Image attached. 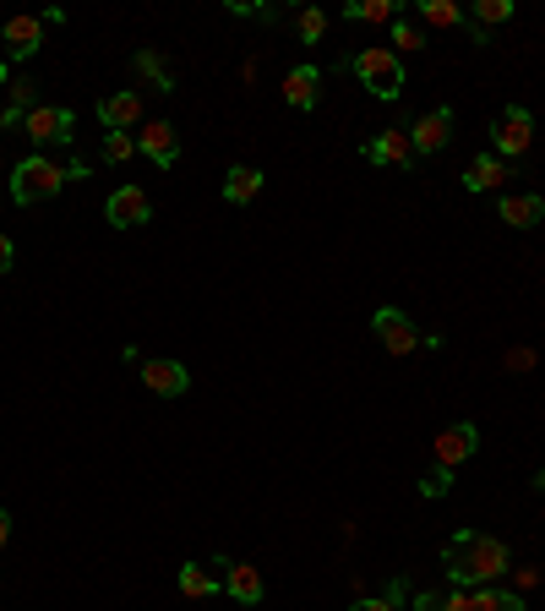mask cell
Wrapping results in <instances>:
<instances>
[{
	"mask_svg": "<svg viewBox=\"0 0 545 611\" xmlns=\"http://www.w3.org/2000/svg\"><path fill=\"white\" fill-rule=\"evenodd\" d=\"M442 563H447V579L458 590H475V585H497L513 563H508V546L497 535H480V530H458L447 546H442Z\"/></svg>",
	"mask_w": 545,
	"mask_h": 611,
	"instance_id": "cell-1",
	"label": "cell"
},
{
	"mask_svg": "<svg viewBox=\"0 0 545 611\" xmlns=\"http://www.w3.org/2000/svg\"><path fill=\"white\" fill-rule=\"evenodd\" d=\"M349 71H355L382 104L404 99V55H399L393 44H371V49H360V55L349 60Z\"/></svg>",
	"mask_w": 545,
	"mask_h": 611,
	"instance_id": "cell-2",
	"label": "cell"
},
{
	"mask_svg": "<svg viewBox=\"0 0 545 611\" xmlns=\"http://www.w3.org/2000/svg\"><path fill=\"white\" fill-rule=\"evenodd\" d=\"M71 175L49 158V153H33V158H22L16 169H11V202H22V208H33V202H49L60 186H66Z\"/></svg>",
	"mask_w": 545,
	"mask_h": 611,
	"instance_id": "cell-3",
	"label": "cell"
},
{
	"mask_svg": "<svg viewBox=\"0 0 545 611\" xmlns=\"http://www.w3.org/2000/svg\"><path fill=\"white\" fill-rule=\"evenodd\" d=\"M491 143H497V158H524V153L535 148V115L524 104H508L502 121H497V132H491Z\"/></svg>",
	"mask_w": 545,
	"mask_h": 611,
	"instance_id": "cell-4",
	"label": "cell"
},
{
	"mask_svg": "<svg viewBox=\"0 0 545 611\" xmlns=\"http://www.w3.org/2000/svg\"><path fill=\"white\" fill-rule=\"evenodd\" d=\"M71 126H77V115L60 110V104H38V110L22 121V132H27L38 148H66V143H71Z\"/></svg>",
	"mask_w": 545,
	"mask_h": 611,
	"instance_id": "cell-5",
	"label": "cell"
},
{
	"mask_svg": "<svg viewBox=\"0 0 545 611\" xmlns=\"http://www.w3.org/2000/svg\"><path fill=\"white\" fill-rule=\"evenodd\" d=\"M371 327H377V338H382V349L388 355H414L425 338H420V327L409 322L404 311H393V306H382L377 316H371Z\"/></svg>",
	"mask_w": 545,
	"mask_h": 611,
	"instance_id": "cell-6",
	"label": "cell"
},
{
	"mask_svg": "<svg viewBox=\"0 0 545 611\" xmlns=\"http://www.w3.org/2000/svg\"><path fill=\"white\" fill-rule=\"evenodd\" d=\"M142 382H147V393H158V399H180V393L191 388V371H186L180 360H169V355H153V360H142Z\"/></svg>",
	"mask_w": 545,
	"mask_h": 611,
	"instance_id": "cell-7",
	"label": "cell"
},
{
	"mask_svg": "<svg viewBox=\"0 0 545 611\" xmlns=\"http://www.w3.org/2000/svg\"><path fill=\"white\" fill-rule=\"evenodd\" d=\"M409 143H414V158H420V153H442L453 143V110H447V104L425 110V115L409 126Z\"/></svg>",
	"mask_w": 545,
	"mask_h": 611,
	"instance_id": "cell-8",
	"label": "cell"
},
{
	"mask_svg": "<svg viewBox=\"0 0 545 611\" xmlns=\"http://www.w3.org/2000/svg\"><path fill=\"white\" fill-rule=\"evenodd\" d=\"M136 148L147 153L158 169H175V158H180V137H175V126H169V121H142Z\"/></svg>",
	"mask_w": 545,
	"mask_h": 611,
	"instance_id": "cell-9",
	"label": "cell"
},
{
	"mask_svg": "<svg viewBox=\"0 0 545 611\" xmlns=\"http://www.w3.org/2000/svg\"><path fill=\"white\" fill-rule=\"evenodd\" d=\"M497 219H502V224H513V230H535V224L545 219L541 191H502V202H497Z\"/></svg>",
	"mask_w": 545,
	"mask_h": 611,
	"instance_id": "cell-10",
	"label": "cell"
},
{
	"mask_svg": "<svg viewBox=\"0 0 545 611\" xmlns=\"http://www.w3.org/2000/svg\"><path fill=\"white\" fill-rule=\"evenodd\" d=\"M104 219H110L115 230H136V224H147V219H153V202L142 197V186H121V191L110 197Z\"/></svg>",
	"mask_w": 545,
	"mask_h": 611,
	"instance_id": "cell-11",
	"label": "cell"
},
{
	"mask_svg": "<svg viewBox=\"0 0 545 611\" xmlns=\"http://www.w3.org/2000/svg\"><path fill=\"white\" fill-rule=\"evenodd\" d=\"M44 16H11L5 22V55L11 60H27V55H38L44 49Z\"/></svg>",
	"mask_w": 545,
	"mask_h": 611,
	"instance_id": "cell-12",
	"label": "cell"
},
{
	"mask_svg": "<svg viewBox=\"0 0 545 611\" xmlns=\"http://www.w3.org/2000/svg\"><path fill=\"white\" fill-rule=\"evenodd\" d=\"M475 448H480V432H475L469 421H458V426H447V432H442V437L431 443V458L453 469V464H464V458L475 454Z\"/></svg>",
	"mask_w": 545,
	"mask_h": 611,
	"instance_id": "cell-13",
	"label": "cell"
},
{
	"mask_svg": "<svg viewBox=\"0 0 545 611\" xmlns=\"http://www.w3.org/2000/svg\"><path fill=\"white\" fill-rule=\"evenodd\" d=\"M219 579H224V590H230L241 607H257V601H263V574H257L252 563H219Z\"/></svg>",
	"mask_w": 545,
	"mask_h": 611,
	"instance_id": "cell-14",
	"label": "cell"
},
{
	"mask_svg": "<svg viewBox=\"0 0 545 611\" xmlns=\"http://www.w3.org/2000/svg\"><path fill=\"white\" fill-rule=\"evenodd\" d=\"M508 158H497V153H480V158H469V169H464V186L469 191H502L508 186Z\"/></svg>",
	"mask_w": 545,
	"mask_h": 611,
	"instance_id": "cell-15",
	"label": "cell"
},
{
	"mask_svg": "<svg viewBox=\"0 0 545 611\" xmlns=\"http://www.w3.org/2000/svg\"><path fill=\"white\" fill-rule=\"evenodd\" d=\"M33 110H38V82L33 77H11V104L0 110V132H16Z\"/></svg>",
	"mask_w": 545,
	"mask_h": 611,
	"instance_id": "cell-16",
	"label": "cell"
},
{
	"mask_svg": "<svg viewBox=\"0 0 545 611\" xmlns=\"http://www.w3.org/2000/svg\"><path fill=\"white\" fill-rule=\"evenodd\" d=\"M99 121H104L110 132L142 126V93H110V99H99Z\"/></svg>",
	"mask_w": 545,
	"mask_h": 611,
	"instance_id": "cell-17",
	"label": "cell"
},
{
	"mask_svg": "<svg viewBox=\"0 0 545 611\" xmlns=\"http://www.w3.org/2000/svg\"><path fill=\"white\" fill-rule=\"evenodd\" d=\"M366 158H371V164H414V143H409L404 126H388V132L371 137Z\"/></svg>",
	"mask_w": 545,
	"mask_h": 611,
	"instance_id": "cell-18",
	"label": "cell"
},
{
	"mask_svg": "<svg viewBox=\"0 0 545 611\" xmlns=\"http://www.w3.org/2000/svg\"><path fill=\"white\" fill-rule=\"evenodd\" d=\"M283 99H289L294 110H316V99H322V71H316V66H294V71L283 77Z\"/></svg>",
	"mask_w": 545,
	"mask_h": 611,
	"instance_id": "cell-19",
	"label": "cell"
},
{
	"mask_svg": "<svg viewBox=\"0 0 545 611\" xmlns=\"http://www.w3.org/2000/svg\"><path fill=\"white\" fill-rule=\"evenodd\" d=\"M257 191H263V169H257V164H235V169L224 175V202L246 208V202H257Z\"/></svg>",
	"mask_w": 545,
	"mask_h": 611,
	"instance_id": "cell-20",
	"label": "cell"
},
{
	"mask_svg": "<svg viewBox=\"0 0 545 611\" xmlns=\"http://www.w3.org/2000/svg\"><path fill=\"white\" fill-rule=\"evenodd\" d=\"M175 585H180V596H186V601H213V596L224 590V579H219V574H208L202 563H186Z\"/></svg>",
	"mask_w": 545,
	"mask_h": 611,
	"instance_id": "cell-21",
	"label": "cell"
},
{
	"mask_svg": "<svg viewBox=\"0 0 545 611\" xmlns=\"http://www.w3.org/2000/svg\"><path fill=\"white\" fill-rule=\"evenodd\" d=\"M513 16V0H475V16H469V44H486V27H502Z\"/></svg>",
	"mask_w": 545,
	"mask_h": 611,
	"instance_id": "cell-22",
	"label": "cell"
},
{
	"mask_svg": "<svg viewBox=\"0 0 545 611\" xmlns=\"http://www.w3.org/2000/svg\"><path fill=\"white\" fill-rule=\"evenodd\" d=\"M132 71L153 82V93H175V77H169L164 55H153V49H136V55H132Z\"/></svg>",
	"mask_w": 545,
	"mask_h": 611,
	"instance_id": "cell-23",
	"label": "cell"
},
{
	"mask_svg": "<svg viewBox=\"0 0 545 611\" xmlns=\"http://www.w3.org/2000/svg\"><path fill=\"white\" fill-rule=\"evenodd\" d=\"M344 16H349V22H399L404 5H399V0H349Z\"/></svg>",
	"mask_w": 545,
	"mask_h": 611,
	"instance_id": "cell-24",
	"label": "cell"
},
{
	"mask_svg": "<svg viewBox=\"0 0 545 611\" xmlns=\"http://www.w3.org/2000/svg\"><path fill=\"white\" fill-rule=\"evenodd\" d=\"M469 611H524V596L497 590V585H475L469 590Z\"/></svg>",
	"mask_w": 545,
	"mask_h": 611,
	"instance_id": "cell-25",
	"label": "cell"
},
{
	"mask_svg": "<svg viewBox=\"0 0 545 611\" xmlns=\"http://www.w3.org/2000/svg\"><path fill=\"white\" fill-rule=\"evenodd\" d=\"M420 16H425L431 27H447V33H453V27H464V33H469V16H464V5H453V0H425V5H420Z\"/></svg>",
	"mask_w": 545,
	"mask_h": 611,
	"instance_id": "cell-26",
	"label": "cell"
},
{
	"mask_svg": "<svg viewBox=\"0 0 545 611\" xmlns=\"http://www.w3.org/2000/svg\"><path fill=\"white\" fill-rule=\"evenodd\" d=\"M414 611H469V590H447V596H414Z\"/></svg>",
	"mask_w": 545,
	"mask_h": 611,
	"instance_id": "cell-27",
	"label": "cell"
},
{
	"mask_svg": "<svg viewBox=\"0 0 545 611\" xmlns=\"http://www.w3.org/2000/svg\"><path fill=\"white\" fill-rule=\"evenodd\" d=\"M349 611H404V579H393L388 596H360Z\"/></svg>",
	"mask_w": 545,
	"mask_h": 611,
	"instance_id": "cell-28",
	"label": "cell"
},
{
	"mask_svg": "<svg viewBox=\"0 0 545 611\" xmlns=\"http://www.w3.org/2000/svg\"><path fill=\"white\" fill-rule=\"evenodd\" d=\"M294 33H300L305 44H316V38L327 33V11H316V5H305V11H294Z\"/></svg>",
	"mask_w": 545,
	"mask_h": 611,
	"instance_id": "cell-29",
	"label": "cell"
},
{
	"mask_svg": "<svg viewBox=\"0 0 545 611\" xmlns=\"http://www.w3.org/2000/svg\"><path fill=\"white\" fill-rule=\"evenodd\" d=\"M132 153H136L132 132H104V164H126Z\"/></svg>",
	"mask_w": 545,
	"mask_h": 611,
	"instance_id": "cell-30",
	"label": "cell"
},
{
	"mask_svg": "<svg viewBox=\"0 0 545 611\" xmlns=\"http://www.w3.org/2000/svg\"><path fill=\"white\" fill-rule=\"evenodd\" d=\"M393 44H399L404 55H414V49H425V33H420V22H409V16H399V22H393Z\"/></svg>",
	"mask_w": 545,
	"mask_h": 611,
	"instance_id": "cell-31",
	"label": "cell"
},
{
	"mask_svg": "<svg viewBox=\"0 0 545 611\" xmlns=\"http://www.w3.org/2000/svg\"><path fill=\"white\" fill-rule=\"evenodd\" d=\"M420 491H425V497H442V491H453V469H447V464H431V469L420 475Z\"/></svg>",
	"mask_w": 545,
	"mask_h": 611,
	"instance_id": "cell-32",
	"label": "cell"
},
{
	"mask_svg": "<svg viewBox=\"0 0 545 611\" xmlns=\"http://www.w3.org/2000/svg\"><path fill=\"white\" fill-rule=\"evenodd\" d=\"M513 585H519V590H535V585H541V568H519ZM519 590H513V596H519Z\"/></svg>",
	"mask_w": 545,
	"mask_h": 611,
	"instance_id": "cell-33",
	"label": "cell"
},
{
	"mask_svg": "<svg viewBox=\"0 0 545 611\" xmlns=\"http://www.w3.org/2000/svg\"><path fill=\"white\" fill-rule=\"evenodd\" d=\"M11 263H16V246H11V235H0V274H11Z\"/></svg>",
	"mask_w": 545,
	"mask_h": 611,
	"instance_id": "cell-34",
	"label": "cell"
},
{
	"mask_svg": "<svg viewBox=\"0 0 545 611\" xmlns=\"http://www.w3.org/2000/svg\"><path fill=\"white\" fill-rule=\"evenodd\" d=\"M5 541H11V513L0 508V546H5Z\"/></svg>",
	"mask_w": 545,
	"mask_h": 611,
	"instance_id": "cell-35",
	"label": "cell"
}]
</instances>
